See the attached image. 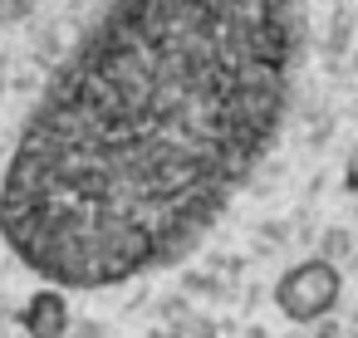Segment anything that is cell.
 I'll list each match as a JSON object with an SVG mask.
<instances>
[{
    "label": "cell",
    "instance_id": "2",
    "mask_svg": "<svg viewBox=\"0 0 358 338\" xmlns=\"http://www.w3.org/2000/svg\"><path fill=\"white\" fill-rule=\"evenodd\" d=\"M338 289H343L338 270L319 255V260H299L294 270L280 274V284H275V304H280L285 318H294V323H314V318L334 314Z\"/></svg>",
    "mask_w": 358,
    "mask_h": 338
},
{
    "label": "cell",
    "instance_id": "1",
    "mask_svg": "<svg viewBox=\"0 0 358 338\" xmlns=\"http://www.w3.org/2000/svg\"><path fill=\"white\" fill-rule=\"evenodd\" d=\"M299 0H113L30 118L0 235L50 284L177 265L270 147Z\"/></svg>",
    "mask_w": 358,
    "mask_h": 338
},
{
    "label": "cell",
    "instance_id": "4",
    "mask_svg": "<svg viewBox=\"0 0 358 338\" xmlns=\"http://www.w3.org/2000/svg\"><path fill=\"white\" fill-rule=\"evenodd\" d=\"M35 6V0H0V25H10V20H20L25 10Z\"/></svg>",
    "mask_w": 358,
    "mask_h": 338
},
{
    "label": "cell",
    "instance_id": "3",
    "mask_svg": "<svg viewBox=\"0 0 358 338\" xmlns=\"http://www.w3.org/2000/svg\"><path fill=\"white\" fill-rule=\"evenodd\" d=\"M20 323L30 338H64L69 333V304L59 289H40L25 309H20Z\"/></svg>",
    "mask_w": 358,
    "mask_h": 338
}]
</instances>
